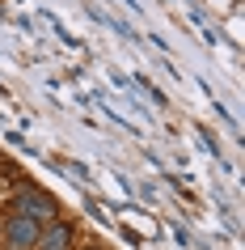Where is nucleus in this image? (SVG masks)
Here are the masks:
<instances>
[{
  "instance_id": "7ed1b4c3",
  "label": "nucleus",
  "mask_w": 245,
  "mask_h": 250,
  "mask_svg": "<svg viewBox=\"0 0 245 250\" xmlns=\"http://www.w3.org/2000/svg\"><path fill=\"white\" fill-rule=\"evenodd\" d=\"M38 246L42 250H68L72 246V225H51L47 233H38Z\"/></svg>"
},
{
  "instance_id": "f257e3e1",
  "label": "nucleus",
  "mask_w": 245,
  "mask_h": 250,
  "mask_svg": "<svg viewBox=\"0 0 245 250\" xmlns=\"http://www.w3.org/2000/svg\"><path fill=\"white\" fill-rule=\"evenodd\" d=\"M38 233H42L38 225L17 212L13 221L4 225V250H34V246H38Z\"/></svg>"
},
{
  "instance_id": "f03ea898",
  "label": "nucleus",
  "mask_w": 245,
  "mask_h": 250,
  "mask_svg": "<svg viewBox=\"0 0 245 250\" xmlns=\"http://www.w3.org/2000/svg\"><path fill=\"white\" fill-rule=\"evenodd\" d=\"M17 208H21V216H30L34 225H42V221L55 216V199L42 195V191H21V195H17Z\"/></svg>"
}]
</instances>
